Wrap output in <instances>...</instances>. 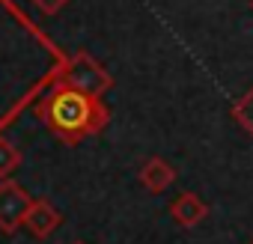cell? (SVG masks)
Instances as JSON below:
<instances>
[{
  "instance_id": "cell-1",
  "label": "cell",
  "mask_w": 253,
  "mask_h": 244,
  "mask_svg": "<svg viewBox=\"0 0 253 244\" xmlns=\"http://www.w3.org/2000/svg\"><path fill=\"white\" fill-rule=\"evenodd\" d=\"M69 54L15 3L0 0V137L57 83Z\"/></svg>"
},
{
  "instance_id": "cell-11",
  "label": "cell",
  "mask_w": 253,
  "mask_h": 244,
  "mask_svg": "<svg viewBox=\"0 0 253 244\" xmlns=\"http://www.w3.org/2000/svg\"><path fill=\"white\" fill-rule=\"evenodd\" d=\"M250 9H253V0H250Z\"/></svg>"
},
{
  "instance_id": "cell-10",
  "label": "cell",
  "mask_w": 253,
  "mask_h": 244,
  "mask_svg": "<svg viewBox=\"0 0 253 244\" xmlns=\"http://www.w3.org/2000/svg\"><path fill=\"white\" fill-rule=\"evenodd\" d=\"M33 6H36L42 15H57L63 6H69V0H33Z\"/></svg>"
},
{
  "instance_id": "cell-7",
  "label": "cell",
  "mask_w": 253,
  "mask_h": 244,
  "mask_svg": "<svg viewBox=\"0 0 253 244\" xmlns=\"http://www.w3.org/2000/svg\"><path fill=\"white\" fill-rule=\"evenodd\" d=\"M170 217H173V223H179L182 229H194V226H200V223L209 217V205H206L194 191H185V194H179V197L170 203Z\"/></svg>"
},
{
  "instance_id": "cell-12",
  "label": "cell",
  "mask_w": 253,
  "mask_h": 244,
  "mask_svg": "<svg viewBox=\"0 0 253 244\" xmlns=\"http://www.w3.org/2000/svg\"><path fill=\"white\" fill-rule=\"evenodd\" d=\"M75 244H84V241H75Z\"/></svg>"
},
{
  "instance_id": "cell-6",
  "label": "cell",
  "mask_w": 253,
  "mask_h": 244,
  "mask_svg": "<svg viewBox=\"0 0 253 244\" xmlns=\"http://www.w3.org/2000/svg\"><path fill=\"white\" fill-rule=\"evenodd\" d=\"M137 182L149 191V194H164L173 182H176V170L167 158H158V155H149L140 170H137Z\"/></svg>"
},
{
  "instance_id": "cell-5",
  "label": "cell",
  "mask_w": 253,
  "mask_h": 244,
  "mask_svg": "<svg viewBox=\"0 0 253 244\" xmlns=\"http://www.w3.org/2000/svg\"><path fill=\"white\" fill-rule=\"evenodd\" d=\"M60 223H63V214H60V208L51 200H33L27 214H24V229L33 238H39V241L51 238L60 229Z\"/></svg>"
},
{
  "instance_id": "cell-13",
  "label": "cell",
  "mask_w": 253,
  "mask_h": 244,
  "mask_svg": "<svg viewBox=\"0 0 253 244\" xmlns=\"http://www.w3.org/2000/svg\"><path fill=\"white\" fill-rule=\"evenodd\" d=\"M250 244H253V241H250Z\"/></svg>"
},
{
  "instance_id": "cell-9",
  "label": "cell",
  "mask_w": 253,
  "mask_h": 244,
  "mask_svg": "<svg viewBox=\"0 0 253 244\" xmlns=\"http://www.w3.org/2000/svg\"><path fill=\"white\" fill-rule=\"evenodd\" d=\"M21 167V149L6 140V134L0 137V179H9Z\"/></svg>"
},
{
  "instance_id": "cell-3",
  "label": "cell",
  "mask_w": 253,
  "mask_h": 244,
  "mask_svg": "<svg viewBox=\"0 0 253 244\" xmlns=\"http://www.w3.org/2000/svg\"><path fill=\"white\" fill-rule=\"evenodd\" d=\"M57 83H66V86H75V89H81V92H89V95H98V98H101V95L113 86V75H110L92 54L75 51V54H69V60H66V66H63Z\"/></svg>"
},
{
  "instance_id": "cell-2",
  "label": "cell",
  "mask_w": 253,
  "mask_h": 244,
  "mask_svg": "<svg viewBox=\"0 0 253 244\" xmlns=\"http://www.w3.org/2000/svg\"><path fill=\"white\" fill-rule=\"evenodd\" d=\"M36 119L66 146H75L86 137H95L110 122V110L101 104L98 95L81 92L66 83H54L42 101L33 107Z\"/></svg>"
},
{
  "instance_id": "cell-4",
  "label": "cell",
  "mask_w": 253,
  "mask_h": 244,
  "mask_svg": "<svg viewBox=\"0 0 253 244\" xmlns=\"http://www.w3.org/2000/svg\"><path fill=\"white\" fill-rule=\"evenodd\" d=\"M30 203H33V197L18 182H12V176L0 179V232H6V235L18 232L24 226V214H27Z\"/></svg>"
},
{
  "instance_id": "cell-8",
  "label": "cell",
  "mask_w": 253,
  "mask_h": 244,
  "mask_svg": "<svg viewBox=\"0 0 253 244\" xmlns=\"http://www.w3.org/2000/svg\"><path fill=\"white\" fill-rule=\"evenodd\" d=\"M232 119L253 137V86H250L244 95H238V98L232 101Z\"/></svg>"
}]
</instances>
